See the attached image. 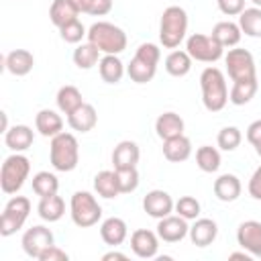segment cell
Returning a JSON list of instances; mask_svg holds the SVG:
<instances>
[{"instance_id":"obj_33","label":"cell","mask_w":261,"mask_h":261,"mask_svg":"<svg viewBox=\"0 0 261 261\" xmlns=\"http://www.w3.org/2000/svg\"><path fill=\"white\" fill-rule=\"evenodd\" d=\"M239 27L247 37L259 39L261 37V8L259 6H251L245 8L239 14Z\"/></svg>"},{"instance_id":"obj_22","label":"cell","mask_w":261,"mask_h":261,"mask_svg":"<svg viewBox=\"0 0 261 261\" xmlns=\"http://www.w3.org/2000/svg\"><path fill=\"white\" fill-rule=\"evenodd\" d=\"M98 122V114H96V108L88 102H84L77 110H73L71 114H67V124L77 130V133H90Z\"/></svg>"},{"instance_id":"obj_47","label":"cell","mask_w":261,"mask_h":261,"mask_svg":"<svg viewBox=\"0 0 261 261\" xmlns=\"http://www.w3.org/2000/svg\"><path fill=\"white\" fill-rule=\"evenodd\" d=\"M247 141L255 147L261 143V118L259 120H253L249 126H247Z\"/></svg>"},{"instance_id":"obj_7","label":"cell","mask_w":261,"mask_h":261,"mask_svg":"<svg viewBox=\"0 0 261 261\" xmlns=\"http://www.w3.org/2000/svg\"><path fill=\"white\" fill-rule=\"evenodd\" d=\"M31 214V200L27 196H12L0 216V234L10 237L16 230H20Z\"/></svg>"},{"instance_id":"obj_11","label":"cell","mask_w":261,"mask_h":261,"mask_svg":"<svg viewBox=\"0 0 261 261\" xmlns=\"http://www.w3.org/2000/svg\"><path fill=\"white\" fill-rule=\"evenodd\" d=\"M237 243L253 257H261V222L245 220L237 228Z\"/></svg>"},{"instance_id":"obj_40","label":"cell","mask_w":261,"mask_h":261,"mask_svg":"<svg viewBox=\"0 0 261 261\" xmlns=\"http://www.w3.org/2000/svg\"><path fill=\"white\" fill-rule=\"evenodd\" d=\"M116 179H118V190L120 194H130L139 188V171L137 167H126V169H114Z\"/></svg>"},{"instance_id":"obj_37","label":"cell","mask_w":261,"mask_h":261,"mask_svg":"<svg viewBox=\"0 0 261 261\" xmlns=\"http://www.w3.org/2000/svg\"><path fill=\"white\" fill-rule=\"evenodd\" d=\"M196 163L204 173H214L220 167V151L210 145H202L196 151Z\"/></svg>"},{"instance_id":"obj_16","label":"cell","mask_w":261,"mask_h":261,"mask_svg":"<svg viewBox=\"0 0 261 261\" xmlns=\"http://www.w3.org/2000/svg\"><path fill=\"white\" fill-rule=\"evenodd\" d=\"M100 237H102V241H104L106 245L118 247V245H122V243L126 241V237H128V226H126V222H124L122 218L110 216V218H106V220L100 224Z\"/></svg>"},{"instance_id":"obj_6","label":"cell","mask_w":261,"mask_h":261,"mask_svg":"<svg viewBox=\"0 0 261 261\" xmlns=\"http://www.w3.org/2000/svg\"><path fill=\"white\" fill-rule=\"evenodd\" d=\"M69 214L75 226L90 228L102 218V206L90 192H75L69 200Z\"/></svg>"},{"instance_id":"obj_41","label":"cell","mask_w":261,"mask_h":261,"mask_svg":"<svg viewBox=\"0 0 261 261\" xmlns=\"http://www.w3.org/2000/svg\"><path fill=\"white\" fill-rule=\"evenodd\" d=\"M173 210H175V214H179L186 220H196L200 216V202L194 196H181L175 202Z\"/></svg>"},{"instance_id":"obj_36","label":"cell","mask_w":261,"mask_h":261,"mask_svg":"<svg viewBox=\"0 0 261 261\" xmlns=\"http://www.w3.org/2000/svg\"><path fill=\"white\" fill-rule=\"evenodd\" d=\"M126 73L135 84H147V82H151L155 77L157 65H151V63H147V61H143L139 57H133L130 63L126 65Z\"/></svg>"},{"instance_id":"obj_28","label":"cell","mask_w":261,"mask_h":261,"mask_svg":"<svg viewBox=\"0 0 261 261\" xmlns=\"http://www.w3.org/2000/svg\"><path fill=\"white\" fill-rule=\"evenodd\" d=\"M37 212L39 216L45 220V222H57L63 218L65 214V202L61 196L53 194V196H45L39 200V206H37Z\"/></svg>"},{"instance_id":"obj_48","label":"cell","mask_w":261,"mask_h":261,"mask_svg":"<svg viewBox=\"0 0 261 261\" xmlns=\"http://www.w3.org/2000/svg\"><path fill=\"white\" fill-rule=\"evenodd\" d=\"M128 257L124 253H118V251H108L102 255V261H126Z\"/></svg>"},{"instance_id":"obj_8","label":"cell","mask_w":261,"mask_h":261,"mask_svg":"<svg viewBox=\"0 0 261 261\" xmlns=\"http://www.w3.org/2000/svg\"><path fill=\"white\" fill-rule=\"evenodd\" d=\"M186 51L190 53L192 59L202 63H214L224 55V47L212 35H202V33H194L188 37Z\"/></svg>"},{"instance_id":"obj_23","label":"cell","mask_w":261,"mask_h":261,"mask_svg":"<svg viewBox=\"0 0 261 261\" xmlns=\"http://www.w3.org/2000/svg\"><path fill=\"white\" fill-rule=\"evenodd\" d=\"M184 118L177 114V112H163L157 116L155 120V133L161 141L165 139H171V137H177V135H184Z\"/></svg>"},{"instance_id":"obj_35","label":"cell","mask_w":261,"mask_h":261,"mask_svg":"<svg viewBox=\"0 0 261 261\" xmlns=\"http://www.w3.org/2000/svg\"><path fill=\"white\" fill-rule=\"evenodd\" d=\"M31 184H33V192H35L39 198L53 196V194H57V190H59V179H57V175L51 173V171H39V173H35L33 179H31Z\"/></svg>"},{"instance_id":"obj_34","label":"cell","mask_w":261,"mask_h":261,"mask_svg":"<svg viewBox=\"0 0 261 261\" xmlns=\"http://www.w3.org/2000/svg\"><path fill=\"white\" fill-rule=\"evenodd\" d=\"M98 61H100V49L96 45H92L90 41L82 43L73 49V63L80 69H92L94 65H98Z\"/></svg>"},{"instance_id":"obj_1","label":"cell","mask_w":261,"mask_h":261,"mask_svg":"<svg viewBox=\"0 0 261 261\" xmlns=\"http://www.w3.org/2000/svg\"><path fill=\"white\" fill-rule=\"evenodd\" d=\"M202 102L208 112H220L228 104V86L222 69L210 65L200 73Z\"/></svg>"},{"instance_id":"obj_29","label":"cell","mask_w":261,"mask_h":261,"mask_svg":"<svg viewBox=\"0 0 261 261\" xmlns=\"http://www.w3.org/2000/svg\"><path fill=\"white\" fill-rule=\"evenodd\" d=\"M98 71L102 82L106 84H118L124 75V63L120 61L118 55H104L98 61Z\"/></svg>"},{"instance_id":"obj_12","label":"cell","mask_w":261,"mask_h":261,"mask_svg":"<svg viewBox=\"0 0 261 261\" xmlns=\"http://www.w3.org/2000/svg\"><path fill=\"white\" fill-rule=\"evenodd\" d=\"M190 232V226H188V220L181 218L179 214H169V216H163L159 218L157 222V234L161 241L165 243H179L181 239H186Z\"/></svg>"},{"instance_id":"obj_27","label":"cell","mask_w":261,"mask_h":261,"mask_svg":"<svg viewBox=\"0 0 261 261\" xmlns=\"http://www.w3.org/2000/svg\"><path fill=\"white\" fill-rule=\"evenodd\" d=\"M257 77H251V80H239V82H232V88L228 92V102H232L234 106H245L249 104L255 94H257Z\"/></svg>"},{"instance_id":"obj_38","label":"cell","mask_w":261,"mask_h":261,"mask_svg":"<svg viewBox=\"0 0 261 261\" xmlns=\"http://www.w3.org/2000/svg\"><path fill=\"white\" fill-rule=\"evenodd\" d=\"M80 14H92V16H104L112 10V0H71Z\"/></svg>"},{"instance_id":"obj_26","label":"cell","mask_w":261,"mask_h":261,"mask_svg":"<svg viewBox=\"0 0 261 261\" xmlns=\"http://www.w3.org/2000/svg\"><path fill=\"white\" fill-rule=\"evenodd\" d=\"M212 37L226 49H230V47H237L239 45V41H241V37H243V31H241V27H239V22H232V20H220V22H216L214 24V29H212Z\"/></svg>"},{"instance_id":"obj_32","label":"cell","mask_w":261,"mask_h":261,"mask_svg":"<svg viewBox=\"0 0 261 261\" xmlns=\"http://www.w3.org/2000/svg\"><path fill=\"white\" fill-rule=\"evenodd\" d=\"M55 102H57V108L63 114H71L73 110H77L84 104V98H82V92L75 86H61L57 96H55Z\"/></svg>"},{"instance_id":"obj_3","label":"cell","mask_w":261,"mask_h":261,"mask_svg":"<svg viewBox=\"0 0 261 261\" xmlns=\"http://www.w3.org/2000/svg\"><path fill=\"white\" fill-rule=\"evenodd\" d=\"M88 41L96 45L104 55H118L126 49V33L108 20L94 22L88 29Z\"/></svg>"},{"instance_id":"obj_39","label":"cell","mask_w":261,"mask_h":261,"mask_svg":"<svg viewBox=\"0 0 261 261\" xmlns=\"http://www.w3.org/2000/svg\"><path fill=\"white\" fill-rule=\"evenodd\" d=\"M243 141V133L237 128V126H224L218 130V137H216V143L222 151H234Z\"/></svg>"},{"instance_id":"obj_46","label":"cell","mask_w":261,"mask_h":261,"mask_svg":"<svg viewBox=\"0 0 261 261\" xmlns=\"http://www.w3.org/2000/svg\"><path fill=\"white\" fill-rule=\"evenodd\" d=\"M247 190H249V196H251L253 200H261V165L253 171Z\"/></svg>"},{"instance_id":"obj_15","label":"cell","mask_w":261,"mask_h":261,"mask_svg":"<svg viewBox=\"0 0 261 261\" xmlns=\"http://www.w3.org/2000/svg\"><path fill=\"white\" fill-rule=\"evenodd\" d=\"M190 241L196 247H208L216 241L218 237V224L212 218H196L194 224L190 226Z\"/></svg>"},{"instance_id":"obj_18","label":"cell","mask_w":261,"mask_h":261,"mask_svg":"<svg viewBox=\"0 0 261 261\" xmlns=\"http://www.w3.org/2000/svg\"><path fill=\"white\" fill-rule=\"evenodd\" d=\"M141 159L139 145L135 141H120L114 151H112V165L114 169H126V167H137Z\"/></svg>"},{"instance_id":"obj_44","label":"cell","mask_w":261,"mask_h":261,"mask_svg":"<svg viewBox=\"0 0 261 261\" xmlns=\"http://www.w3.org/2000/svg\"><path fill=\"white\" fill-rule=\"evenodd\" d=\"M245 2L247 0H216L220 12L226 16H239L245 10Z\"/></svg>"},{"instance_id":"obj_50","label":"cell","mask_w":261,"mask_h":261,"mask_svg":"<svg viewBox=\"0 0 261 261\" xmlns=\"http://www.w3.org/2000/svg\"><path fill=\"white\" fill-rule=\"evenodd\" d=\"M0 116H2V133H6V130H8V118H6V112H0Z\"/></svg>"},{"instance_id":"obj_20","label":"cell","mask_w":261,"mask_h":261,"mask_svg":"<svg viewBox=\"0 0 261 261\" xmlns=\"http://www.w3.org/2000/svg\"><path fill=\"white\" fill-rule=\"evenodd\" d=\"M243 192L241 179L234 173H222L214 179V196L220 202H234Z\"/></svg>"},{"instance_id":"obj_25","label":"cell","mask_w":261,"mask_h":261,"mask_svg":"<svg viewBox=\"0 0 261 261\" xmlns=\"http://www.w3.org/2000/svg\"><path fill=\"white\" fill-rule=\"evenodd\" d=\"M77 16H80V10L71 0H53L49 6V18L57 29L65 27L71 20H77Z\"/></svg>"},{"instance_id":"obj_9","label":"cell","mask_w":261,"mask_h":261,"mask_svg":"<svg viewBox=\"0 0 261 261\" xmlns=\"http://www.w3.org/2000/svg\"><path fill=\"white\" fill-rule=\"evenodd\" d=\"M224 65H226V73L232 82L239 80H251L257 77L255 71V59L247 49H228V53L224 55Z\"/></svg>"},{"instance_id":"obj_30","label":"cell","mask_w":261,"mask_h":261,"mask_svg":"<svg viewBox=\"0 0 261 261\" xmlns=\"http://www.w3.org/2000/svg\"><path fill=\"white\" fill-rule=\"evenodd\" d=\"M192 57L188 51H181V49H173L167 57H165V71L173 77H184L190 73L192 69Z\"/></svg>"},{"instance_id":"obj_52","label":"cell","mask_w":261,"mask_h":261,"mask_svg":"<svg viewBox=\"0 0 261 261\" xmlns=\"http://www.w3.org/2000/svg\"><path fill=\"white\" fill-rule=\"evenodd\" d=\"M251 2H253L255 6H259V8H261V0H251Z\"/></svg>"},{"instance_id":"obj_4","label":"cell","mask_w":261,"mask_h":261,"mask_svg":"<svg viewBox=\"0 0 261 261\" xmlns=\"http://www.w3.org/2000/svg\"><path fill=\"white\" fill-rule=\"evenodd\" d=\"M49 159L55 171H73L80 163V145L71 133H59L51 139L49 145Z\"/></svg>"},{"instance_id":"obj_17","label":"cell","mask_w":261,"mask_h":261,"mask_svg":"<svg viewBox=\"0 0 261 261\" xmlns=\"http://www.w3.org/2000/svg\"><path fill=\"white\" fill-rule=\"evenodd\" d=\"M33 141H35V133H33V128L27 126V124H14V126H10V128L4 133V143H6V147H8L10 151H14V153L27 151V149L33 145Z\"/></svg>"},{"instance_id":"obj_13","label":"cell","mask_w":261,"mask_h":261,"mask_svg":"<svg viewBox=\"0 0 261 261\" xmlns=\"http://www.w3.org/2000/svg\"><path fill=\"white\" fill-rule=\"evenodd\" d=\"M130 249L139 259H153L159 251V234L149 228H137L130 234Z\"/></svg>"},{"instance_id":"obj_14","label":"cell","mask_w":261,"mask_h":261,"mask_svg":"<svg viewBox=\"0 0 261 261\" xmlns=\"http://www.w3.org/2000/svg\"><path fill=\"white\" fill-rule=\"evenodd\" d=\"M173 206H175V202L165 190H151L143 198V210L157 220L163 216H169L173 212Z\"/></svg>"},{"instance_id":"obj_49","label":"cell","mask_w":261,"mask_h":261,"mask_svg":"<svg viewBox=\"0 0 261 261\" xmlns=\"http://www.w3.org/2000/svg\"><path fill=\"white\" fill-rule=\"evenodd\" d=\"M228 259H245V261H251V259H253V255H251V253H247V251L243 249V251H234V253H230V255H228Z\"/></svg>"},{"instance_id":"obj_19","label":"cell","mask_w":261,"mask_h":261,"mask_svg":"<svg viewBox=\"0 0 261 261\" xmlns=\"http://www.w3.org/2000/svg\"><path fill=\"white\" fill-rule=\"evenodd\" d=\"M35 128L39 130L41 137L53 139L55 135H59V133L63 130V118H61L55 110L43 108V110H39L37 116H35Z\"/></svg>"},{"instance_id":"obj_24","label":"cell","mask_w":261,"mask_h":261,"mask_svg":"<svg viewBox=\"0 0 261 261\" xmlns=\"http://www.w3.org/2000/svg\"><path fill=\"white\" fill-rule=\"evenodd\" d=\"M163 155L171 163H181L192 155V141L186 135H177L163 141Z\"/></svg>"},{"instance_id":"obj_51","label":"cell","mask_w":261,"mask_h":261,"mask_svg":"<svg viewBox=\"0 0 261 261\" xmlns=\"http://www.w3.org/2000/svg\"><path fill=\"white\" fill-rule=\"evenodd\" d=\"M255 153L261 157V143H259V145H255Z\"/></svg>"},{"instance_id":"obj_43","label":"cell","mask_w":261,"mask_h":261,"mask_svg":"<svg viewBox=\"0 0 261 261\" xmlns=\"http://www.w3.org/2000/svg\"><path fill=\"white\" fill-rule=\"evenodd\" d=\"M135 57H139V59H143V61H147V63H151V65H157L159 59H161V49H159L155 43H141V45L137 47Z\"/></svg>"},{"instance_id":"obj_2","label":"cell","mask_w":261,"mask_h":261,"mask_svg":"<svg viewBox=\"0 0 261 261\" xmlns=\"http://www.w3.org/2000/svg\"><path fill=\"white\" fill-rule=\"evenodd\" d=\"M188 33V12L181 6H167L159 20V43L165 49H175L186 39Z\"/></svg>"},{"instance_id":"obj_45","label":"cell","mask_w":261,"mask_h":261,"mask_svg":"<svg viewBox=\"0 0 261 261\" xmlns=\"http://www.w3.org/2000/svg\"><path fill=\"white\" fill-rule=\"evenodd\" d=\"M69 259V255L61 249V247H57V245H51L47 251H43L41 253V257H39V261H67Z\"/></svg>"},{"instance_id":"obj_42","label":"cell","mask_w":261,"mask_h":261,"mask_svg":"<svg viewBox=\"0 0 261 261\" xmlns=\"http://www.w3.org/2000/svg\"><path fill=\"white\" fill-rule=\"evenodd\" d=\"M59 35H61V39H63L65 43L75 45V43H80L84 37H88V31H86V27L82 24V20L77 18V20H71V22H67L65 27H61V29H59Z\"/></svg>"},{"instance_id":"obj_31","label":"cell","mask_w":261,"mask_h":261,"mask_svg":"<svg viewBox=\"0 0 261 261\" xmlns=\"http://www.w3.org/2000/svg\"><path fill=\"white\" fill-rule=\"evenodd\" d=\"M94 190L98 196L106 198V200H112L120 194L118 190V179H116V171L114 169H104V171H98L96 177H94Z\"/></svg>"},{"instance_id":"obj_21","label":"cell","mask_w":261,"mask_h":261,"mask_svg":"<svg viewBox=\"0 0 261 261\" xmlns=\"http://www.w3.org/2000/svg\"><path fill=\"white\" fill-rule=\"evenodd\" d=\"M33 65H35V57L27 49H12L4 59V67L8 69V73H12L16 77L31 73Z\"/></svg>"},{"instance_id":"obj_5","label":"cell","mask_w":261,"mask_h":261,"mask_svg":"<svg viewBox=\"0 0 261 261\" xmlns=\"http://www.w3.org/2000/svg\"><path fill=\"white\" fill-rule=\"evenodd\" d=\"M31 173V161L22 153H12L0 167V188L4 194H16Z\"/></svg>"},{"instance_id":"obj_10","label":"cell","mask_w":261,"mask_h":261,"mask_svg":"<svg viewBox=\"0 0 261 261\" xmlns=\"http://www.w3.org/2000/svg\"><path fill=\"white\" fill-rule=\"evenodd\" d=\"M20 245H22V251H24L29 257L39 259L43 251H47L51 245H55V237H53V232H51L47 226L35 224V226H31V228L24 230Z\"/></svg>"}]
</instances>
